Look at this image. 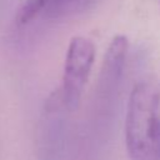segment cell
<instances>
[{
	"instance_id": "6da1fadb",
	"label": "cell",
	"mask_w": 160,
	"mask_h": 160,
	"mask_svg": "<svg viewBox=\"0 0 160 160\" xmlns=\"http://www.w3.org/2000/svg\"><path fill=\"white\" fill-rule=\"evenodd\" d=\"M130 160H160V81L142 80L131 90L125 118Z\"/></svg>"
},
{
	"instance_id": "7a4b0ae2",
	"label": "cell",
	"mask_w": 160,
	"mask_h": 160,
	"mask_svg": "<svg viewBox=\"0 0 160 160\" xmlns=\"http://www.w3.org/2000/svg\"><path fill=\"white\" fill-rule=\"evenodd\" d=\"M95 56L96 48L91 39L79 35L70 40L65 54L62 82L55 90L62 109L74 111L79 108Z\"/></svg>"
},
{
	"instance_id": "3957f363",
	"label": "cell",
	"mask_w": 160,
	"mask_h": 160,
	"mask_svg": "<svg viewBox=\"0 0 160 160\" xmlns=\"http://www.w3.org/2000/svg\"><path fill=\"white\" fill-rule=\"evenodd\" d=\"M128 49H129V41L126 36L116 35L111 39V42L109 44L104 55L102 69H101L102 81H112L119 78L125 64Z\"/></svg>"
},
{
	"instance_id": "277c9868",
	"label": "cell",
	"mask_w": 160,
	"mask_h": 160,
	"mask_svg": "<svg viewBox=\"0 0 160 160\" xmlns=\"http://www.w3.org/2000/svg\"><path fill=\"white\" fill-rule=\"evenodd\" d=\"M42 11H44L42 0H24L16 14V24L19 26L28 25Z\"/></svg>"
},
{
	"instance_id": "5b68a950",
	"label": "cell",
	"mask_w": 160,
	"mask_h": 160,
	"mask_svg": "<svg viewBox=\"0 0 160 160\" xmlns=\"http://www.w3.org/2000/svg\"><path fill=\"white\" fill-rule=\"evenodd\" d=\"M79 0H42L44 4V11H48L49 14H60L65 10H69L72 4H75Z\"/></svg>"
}]
</instances>
